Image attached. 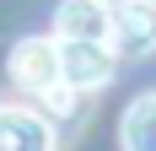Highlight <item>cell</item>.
<instances>
[{"instance_id":"obj_6","label":"cell","mask_w":156,"mask_h":151,"mask_svg":"<svg viewBox=\"0 0 156 151\" xmlns=\"http://www.w3.org/2000/svg\"><path fill=\"white\" fill-rule=\"evenodd\" d=\"M119 146L124 151H156V92H145V97H135V103L124 108Z\"/></svg>"},{"instance_id":"obj_4","label":"cell","mask_w":156,"mask_h":151,"mask_svg":"<svg viewBox=\"0 0 156 151\" xmlns=\"http://www.w3.org/2000/svg\"><path fill=\"white\" fill-rule=\"evenodd\" d=\"M0 151H54V130L38 108L0 103Z\"/></svg>"},{"instance_id":"obj_1","label":"cell","mask_w":156,"mask_h":151,"mask_svg":"<svg viewBox=\"0 0 156 151\" xmlns=\"http://www.w3.org/2000/svg\"><path fill=\"white\" fill-rule=\"evenodd\" d=\"M11 76H16V87L38 92V97H65L59 38H22V43L11 49Z\"/></svg>"},{"instance_id":"obj_5","label":"cell","mask_w":156,"mask_h":151,"mask_svg":"<svg viewBox=\"0 0 156 151\" xmlns=\"http://www.w3.org/2000/svg\"><path fill=\"white\" fill-rule=\"evenodd\" d=\"M54 38H113V0H65L54 11Z\"/></svg>"},{"instance_id":"obj_2","label":"cell","mask_w":156,"mask_h":151,"mask_svg":"<svg viewBox=\"0 0 156 151\" xmlns=\"http://www.w3.org/2000/svg\"><path fill=\"white\" fill-rule=\"evenodd\" d=\"M113 54L119 49L108 38H59V60H65V87L70 92H97L113 81Z\"/></svg>"},{"instance_id":"obj_3","label":"cell","mask_w":156,"mask_h":151,"mask_svg":"<svg viewBox=\"0 0 156 151\" xmlns=\"http://www.w3.org/2000/svg\"><path fill=\"white\" fill-rule=\"evenodd\" d=\"M119 54L140 60L156 49V0H113V38Z\"/></svg>"}]
</instances>
